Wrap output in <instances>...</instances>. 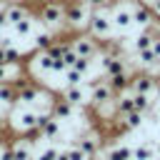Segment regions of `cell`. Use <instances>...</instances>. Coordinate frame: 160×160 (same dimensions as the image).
Masks as SVG:
<instances>
[{
	"label": "cell",
	"instance_id": "cell-16",
	"mask_svg": "<svg viewBox=\"0 0 160 160\" xmlns=\"http://www.w3.org/2000/svg\"><path fill=\"white\" fill-rule=\"evenodd\" d=\"M105 82L110 85V90H112L115 95H120V92L130 90V72H118V75H110Z\"/></svg>",
	"mask_w": 160,
	"mask_h": 160
},
{
	"label": "cell",
	"instance_id": "cell-33",
	"mask_svg": "<svg viewBox=\"0 0 160 160\" xmlns=\"http://www.w3.org/2000/svg\"><path fill=\"white\" fill-rule=\"evenodd\" d=\"M140 2H142V5H148V8H150V5H152V2H155V0H140Z\"/></svg>",
	"mask_w": 160,
	"mask_h": 160
},
{
	"label": "cell",
	"instance_id": "cell-11",
	"mask_svg": "<svg viewBox=\"0 0 160 160\" xmlns=\"http://www.w3.org/2000/svg\"><path fill=\"white\" fill-rule=\"evenodd\" d=\"M8 148H10V152H12V158H15V160H35V152H32V142H30L28 138H20V140L10 142Z\"/></svg>",
	"mask_w": 160,
	"mask_h": 160
},
{
	"label": "cell",
	"instance_id": "cell-2",
	"mask_svg": "<svg viewBox=\"0 0 160 160\" xmlns=\"http://www.w3.org/2000/svg\"><path fill=\"white\" fill-rule=\"evenodd\" d=\"M112 18H110V10L108 8H100V10H90L88 15V22H85V32L92 35L95 40H108L112 35Z\"/></svg>",
	"mask_w": 160,
	"mask_h": 160
},
{
	"label": "cell",
	"instance_id": "cell-14",
	"mask_svg": "<svg viewBox=\"0 0 160 160\" xmlns=\"http://www.w3.org/2000/svg\"><path fill=\"white\" fill-rule=\"evenodd\" d=\"M62 98L75 108V105H82L85 102V98H88V90L82 88V82L80 85H65V90H62Z\"/></svg>",
	"mask_w": 160,
	"mask_h": 160
},
{
	"label": "cell",
	"instance_id": "cell-4",
	"mask_svg": "<svg viewBox=\"0 0 160 160\" xmlns=\"http://www.w3.org/2000/svg\"><path fill=\"white\" fill-rule=\"evenodd\" d=\"M70 48L80 58H95L100 52V40H95L92 35H88L85 30H80V32L70 35Z\"/></svg>",
	"mask_w": 160,
	"mask_h": 160
},
{
	"label": "cell",
	"instance_id": "cell-32",
	"mask_svg": "<svg viewBox=\"0 0 160 160\" xmlns=\"http://www.w3.org/2000/svg\"><path fill=\"white\" fill-rule=\"evenodd\" d=\"M152 25H155V28L160 30V15H155V18H152Z\"/></svg>",
	"mask_w": 160,
	"mask_h": 160
},
{
	"label": "cell",
	"instance_id": "cell-21",
	"mask_svg": "<svg viewBox=\"0 0 160 160\" xmlns=\"http://www.w3.org/2000/svg\"><path fill=\"white\" fill-rule=\"evenodd\" d=\"M52 40H55V32H50L48 28H42V30L35 32V45H32V48H35V50H48Z\"/></svg>",
	"mask_w": 160,
	"mask_h": 160
},
{
	"label": "cell",
	"instance_id": "cell-18",
	"mask_svg": "<svg viewBox=\"0 0 160 160\" xmlns=\"http://www.w3.org/2000/svg\"><path fill=\"white\" fill-rule=\"evenodd\" d=\"M105 155H108V160H132V150L122 142H112L105 150Z\"/></svg>",
	"mask_w": 160,
	"mask_h": 160
},
{
	"label": "cell",
	"instance_id": "cell-3",
	"mask_svg": "<svg viewBox=\"0 0 160 160\" xmlns=\"http://www.w3.org/2000/svg\"><path fill=\"white\" fill-rule=\"evenodd\" d=\"M90 8L85 5V0H65V30L70 32H80L85 30Z\"/></svg>",
	"mask_w": 160,
	"mask_h": 160
},
{
	"label": "cell",
	"instance_id": "cell-5",
	"mask_svg": "<svg viewBox=\"0 0 160 160\" xmlns=\"http://www.w3.org/2000/svg\"><path fill=\"white\" fill-rule=\"evenodd\" d=\"M158 90V78L150 75L148 70L130 75V92H142V95H155Z\"/></svg>",
	"mask_w": 160,
	"mask_h": 160
},
{
	"label": "cell",
	"instance_id": "cell-23",
	"mask_svg": "<svg viewBox=\"0 0 160 160\" xmlns=\"http://www.w3.org/2000/svg\"><path fill=\"white\" fill-rule=\"evenodd\" d=\"M155 158V145L152 142H140L132 150V160H152Z\"/></svg>",
	"mask_w": 160,
	"mask_h": 160
},
{
	"label": "cell",
	"instance_id": "cell-7",
	"mask_svg": "<svg viewBox=\"0 0 160 160\" xmlns=\"http://www.w3.org/2000/svg\"><path fill=\"white\" fill-rule=\"evenodd\" d=\"M100 65H102L105 78L118 75V72H130V70H128V62H125V55H112V52H105V50H102Z\"/></svg>",
	"mask_w": 160,
	"mask_h": 160
},
{
	"label": "cell",
	"instance_id": "cell-28",
	"mask_svg": "<svg viewBox=\"0 0 160 160\" xmlns=\"http://www.w3.org/2000/svg\"><path fill=\"white\" fill-rule=\"evenodd\" d=\"M58 152H60L58 148H45L40 155H35V160H55V158H58Z\"/></svg>",
	"mask_w": 160,
	"mask_h": 160
},
{
	"label": "cell",
	"instance_id": "cell-10",
	"mask_svg": "<svg viewBox=\"0 0 160 160\" xmlns=\"http://www.w3.org/2000/svg\"><path fill=\"white\" fill-rule=\"evenodd\" d=\"M75 145L85 152V158H92V155L100 152V135H95V132H85V135H80V138L75 140Z\"/></svg>",
	"mask_w": 160,
	"mask_h": 160
},
{
	"label": "cell",
	"instance_id": "cell-15",
	"mask_svg": "<svg viewBox=\"0 0 160 160\" xmlns=\"http://www.w3.org/2000/svg\"><path fill=\"white\" fill-rule=\"evenodd\" d=\"M72 110H75V108H72V105L60 95V98H55V102H52V108H50V115H52L55 120H60V122H62V120H68V118L72 115Z\"/></svg>",
	"mask_w": 160,
	"mask_h": 160
},
{
	"label": "cell",
	"instance_id": "cell-34",
	"mask_svg": "<svg viewBox=\"0 0 160 160\" xmlns=\"http://www.w3.org/2000/svg\"><path fill=\"white\" fill-rule=\"evenodd\" d=\"M155 155H158V158H160V145H158V148H155Z\"/></svg>",
	"mask_w": 160,
	"mask_h": 160
},
{
	"label": "cell",
	"instance_id": "cell-30",
	"mask_svg": "<svg viewBox=\"0 0 160 160\" xmlns=\"http://www.w3.org/2000/svg\"><path fill=\"white\" fill-rule=\"evenodd\" d=\"M150 10H152V15H160V0H155V2L150 5Z\"/></svg>",
	"mask_w": 160,
	"mask_h": 160
},
{
	"label": "cell",
	"instance_id": "cell-13",
	"mask_svg": "<svg viewBox=\"0 0 160 160\" xmlns=\"http://www.w3.org/2000/svg\"><path fill=\"white\" fill-rule=\"evenodd\" d=\"M110 100H115V92L110 90L108 82H102V85H98V88L90 90V108H98V105L110 102Z\"/></svg>",
	"mask_w": 160,
	"mask_h": 160
},
{
	"label": "cell",
	"instance_id": "cell-19",
	"mask_svg": "<svg viewBox=\"0 0 160 160\" xmlns=\"http://www.w3.org/2000/svg\"><path fill=\"white\" fill-rule=\"evenodd\" d=\"M0 102L5 108H12L18 102V90L10 85V82H0Z\"/></svg>",
	"mask_w": 160,
	"mask_h": 160
},
{
	"label": "cell",
	"instance_id": "cell-26",
	"mask_svg": "<svg viewBox=\"0 0 160 160\" xmlns=\"http://www.w3.org/2000/svg\"><path fill=\"white\" fill-rule=\"evenodd\" d=\"M90 65H92V58H80V55H78V58H75V62H72V68H75V70H80L82 75L90 70Z\"/></svg>",
	"mask_w": 160,
	"mask_h": 160
},
{
	"label": "cell",
	"instance_id": "cell-22",
	"mask_svg": "<svg viewBox=\"0 0 160 160\" xmlns=\"http://www.w3.org/2000/svg\"><path fill=\"white\" fill-rule=\"evenodd\" d=\"M132 100H135V110L138 112H150L152 110V105H155V100H152V95H142V92H132Z\"/></svg>",
	"mask_w": 160,
	"mask_h": 160
},
{
	"label": "cell",
	"instance_id": "cell-1",
	"mask_svg": "<svg viewBox=\"0 0 160 160\" xmlns=\"http://www.w3.org/2000/svg\"><path fill=\"white\" fill-rule=\"evenodd\" d=\"M35 18L40 20L42 28L60 35V30H65V2L62 0H42Z\"/></svg>",
	"mask_w": 160,
	"mask_h": 160
},
{
	"label": "cell",
	"instance_id": "cell-31",
	"mask_svg": "<svg viewBox=\"0 0 160 160\" xmlns=\"http://www.w3.org/2000/svg\"><path fill=\"white\" fill-rule=\"evenodd\" d=\"M90 160H108V155H105V152H98V155H92Z\"/></svg>",
	"mask_w": 160,
	"mask_h": 160
},
{
	"label": "cell",
	"instance_id": "cell-12",
	"mask_svg": "<svg viewBox=\"0 0 160 160\" xmlns=\"http://www.w3.org/2000/svg\"><path fill=\"white\" fill-rule=\"evenodd\" d=\"M40 85L38 82H28V85H22V88H18V102L20 105H25V108H32V102L38 100V95H40Z\"/></svg>",
	"mask_w": 160,
	"mask_h": 160
},
{
	"label": "cell",
	"instance_id": "cell-24",
	"mask_svg": "<svg viewBox=\"0 0 160 160\" xmlns=\"http://www.w3.org/2000/svg\"><path fill=\"white\" fill-rule=\"evenodd\" d=\"M40 135L42 138H48V140H52V138H58L60 135V120H55V118H50L42 128H40Z\"/></svg>",
	"mask_w": 160,
	"mask_h": 160
},
{
	"label": "cell",
	"instance_id": "cell-20",
	"mask_svg": "<svg viewBox=\"0 0 160 160\" xmlns=\"http://www.w3.org/2000/svg\"><path fill=\"white\" fill-rule=\"evenodd\" d=\"M152 45V30L150 28H145V30H140L138 32V38L132 40V50L135 52H140V50H148Z\"/></svg>",
	"mask_w": 160,
	"mask_h": 160
},
{
	"label": "cell",
	"instance_id": "cell-9",
	"mask_svg": "<svg viewBox=\"0 0 160 160\" xmlns=\"http://www.w3.org/2000/svg\"><path fill=\"white\" fill-rule=\"evenodd\" d=\"M152 10L148 8V5H142L140 0H132V22L140 28V30H145V28H150L152 25Z\"/></svg>",
	"mask_w": 160,
	"mask_h": 160
},
{
	"label": "cell",
	"instance_id": "cell-17",
	"mask_svg": "<svg viewBox=\"0 0 160 160\" xmlns=\"http://www.w3.org/2000/svg\"><path fill=\"white\" fill-rule=\"evenodd\" d=\"M130 110H135L132 92H130V90H125V92L115 95V115H125V112H130Z\"/></svg>",
	"mask_w": 160,
	"mask_h": 160
},
{
	"label": "cell",
	"instance_id": "cell-27",
	"mask_svg": "<svg viewBox=\"0 0 160 160\" xmlns=\"http://www.w3.org/2000/svg\"><path fill=\"white\" fill-rule=\"evenodd\" d=\"M75 58H78V55H75V50H72V48H68V50L60 55V60H62V65H65V68H72Z\"/></svg>",
	"mask_w": 160,
	"mask_h": 160
},
{
	"label": "cell",
	"instance_id": "cell-35",
	"mask_svg": "<svg viewBox=\"0 0 160 160\" xmlns=\"http://www.w3.org/2000/svg\"><path fill=\"white\" fill-rule=\"evenodd\" d=\"M0 120H2V112H0Z\"/></svg>",
	"mask_w": 160,
	"mask_h": 160
},
{
	"label": "cell",
	"instance_id": "cell-6",
	"mask_svg": "<svg viewBox=\"0 0 160 160\" xmlns=\"http://www.w3.org/2000/svg\"><path fill=\"white\" fill-rule=\"evenodd\" d=\"M20 135H25V132H30V130H35L38 128V110H32V108H25L22 105V110H18L15 112V118H12V122H10Z\"/></svg>",
	"mask_w": 160,
	"mask_h": 160
},
{
	"label": "cell",
	"instance_id": "cell-25",
	"mask_svg": "<svg viewBox=\"0 0 160 160\" xmlns=\"http://www.w3.org/2000/svg\"><path fill=\"white\" fill-rule=\"evenodd\" d=\"M62 75H65V85H80L82 82V72L75 70V68H68Z\"/></svg>",
	"mask_w": 160,
	"mask_h": 160
},
{
	"label": "cell",
	"instance_id": "cell-8",
	"mask_svg": "<svg viewBox=\"0 0 160 160\" xmlns=\"http://www.w3.org/2000/svg\"><path fill=\"white\" fill-rule=\"evenodd\" d=\"M28 15H30V8L22 0H8L5 2V20H8V25H12V22L28 18Z\"/></svg>",
	"mask_w": 160,
	"mask_h": 160
},
{
	"label": "cell",
	"instance_id": "cell-29",
	"mask_svg": "<svg viewBox=\"0 0 160 160\" xmlns=\"http://www.w3.org/2000/svg\"><path fill=\"white\" fill-rule=\"evenodd\" d=\"M0 160H15L12 152H10V148H2V150H0Z\"/></svg>",
	"mask_w": 160,
	"mask_h": 160
}]
</instances>
